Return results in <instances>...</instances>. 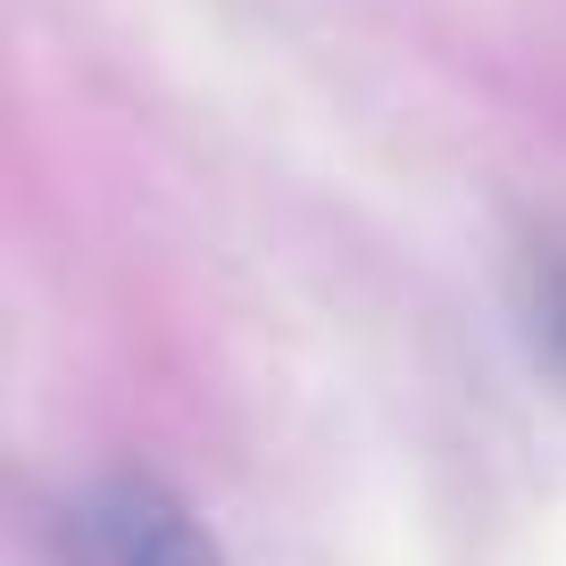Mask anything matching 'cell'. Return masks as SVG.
I'll list each match as a JSON object with an SVG mask.
<instances>
[{"label":"cell","mask_w":566,"mask_h":566,"mask_svg":"<svg viewBox=\"0 0 566 566\" xmlns=\"http://www.w3.org/2000/svg\"><path fill=\"white\" fill-rule=\"evenodd\" d=\"M59 566H226L159 475H101L59 509Z\"/></svg>","instance_id":"6da1fadb"},{"label":"cell","mask_w":566,"mask_h":566,"mask_svg":"<svg viewBox=\"0 0 566 566\" xmlns=\"http://www.w3.org/2000/svg\"><path fill=\"white\" fill-rule=\"evenodd\" d=\"M516 308H525V350L566 384V242H525V259H516Z\"/></svg>","instance_id":"7a4b0ae2"}]
</instances>
